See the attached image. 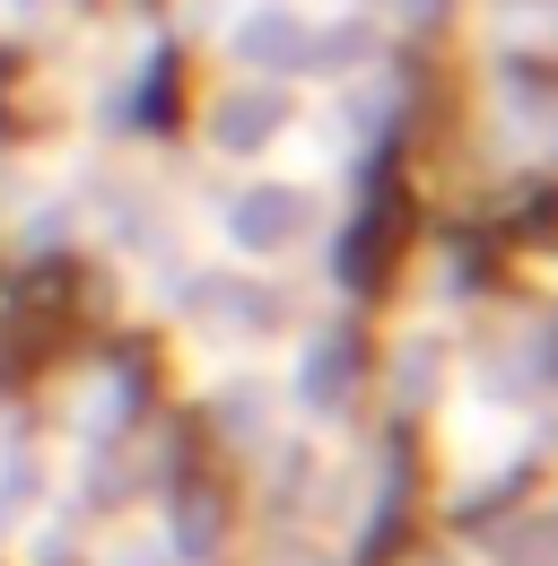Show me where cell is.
<instances>
[{
	"instance_id": "cell-4",
	"label": "cell",
	"mask_w": 558,
	"mask_h": 566,
	"mask_svg": "<svg viewBox=\"0 0 558 566\" xmlns=\"http://www.w3.org/2000/svg\"><path fill=\"white\" fill-rule=\"evenodd\" d=\"M297 392H306V401L323 410V401L341 392V349H314V357H306V384H297Z\"/></svg>"
},
{
	"instance_id": "cell-5",
	"label": "cell",
	"mask_w": 558,
	"mask_h": 566,
	"mask_svg": "<svg viewBox=\"0 0 558 566\" xmlns=\"http://www.w3.org/2000/svg\"><path fill=\"white\" fill-rule=\"evenodd\" d=\"M105 566H175V558H166V541H157V532H132V541H123Z\"/></svg>"
},
{
	"instance_id": "cell-6",
	"label": "cell",
	"mask_w": 558,
	"mask_h": 566,
	"mask_svg": "<svg viewBox=\"0 0 558 566\" xmlns=\"http://www.w3.org/2000/svg\"><path fill=\"white\" fill-rule=\"evenodd\" d=\"M27 489H35V471H27V462H18V471H0V523H18Z\"/></svg>"
},
{
	"instance_id": "cell-3",
	"label": "cell",
	"mask_w": 558,
	"mask_h": 566,
	"mask_svg": "<svg viewBox=\"0 0 558 566\" xmlns=\"http://www.w3.org/2000/svg\"><path fill=\"white\" fill-rule=\"evenodd\" d=\"M279 123H288V96L279 87H236V96L209 105V140L227 148V157H254L262 140H279Z\"/></svg>"
},
{
	"instance_id": "cell-1",
	"label": "cell",
	"mask_w": 558,
	"mask_h": 566,
	"mask_svg": "<svg viewBox=\"0 0 558 566\" xmlns=\"http://www.w3.org/2000/svg\"><path fill=\"white\" fill-rule=\"evenodd\" d=\"M218 227H227V244H236L245 262H271V253H297V244L314 235V201H306L297 184H245Z\"/></svg>"
},
{
	"instance_id": "cell-2",
	"label": "cell",
	"mask_w": 558,
	"mask_h": 566,
	"mask_svg": "<svg viewBox=\"0 0 558 566\" xmlns=\"http://www.w3.org/2000/svg\"><path fill=\"white\" fill-rule=\"evenodd\" d=\"M227 53L254 62V71H306V62H314V18L262 0V9H245V18L227 27Z\"/></svg>"
}]
</instances>
